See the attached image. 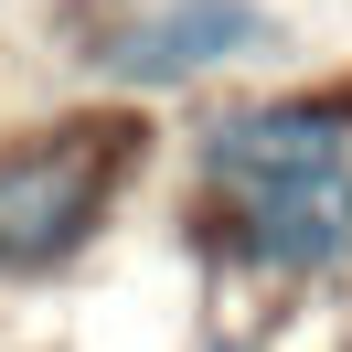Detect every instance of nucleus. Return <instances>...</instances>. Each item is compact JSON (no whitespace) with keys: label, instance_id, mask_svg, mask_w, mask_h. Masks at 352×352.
Returning <instances> with one entry per match:
<instances>
[{"label":"nucleus","instance_id":"1","mask_svg":"<svg viewBox=\"0 0 352 352\" xmlns=\"http://www.w3.org/2000/svg\"><path fill=\"white\" fill-rule=\"evenodd\" d=\"M118 160H129V129H54V139H32V150H11L0 160V267L65 256L96 224Z\"/></svg>","mask_w":352,"mask_h":352},{"label":"nucleus","instance_id":"2","mask_svg":"<svg viewBox=\"0 0 352 352\" xmlns=\"http://www.w3.org/2000/svg\"><path fill=\"white\" fill-rule=\"evenodd\" d=\"M203 171L235 192H299V182H352V129L331 107H256L203 139Z\"/></svg>","mask_w":352,"mask_h":352},{"label":"nucleus","instance_id":"3","mask_svg":"<svg viewBox=\"0 0 352 352\" xmlns=\"http://www.w3.org/2000/svg\"><path fill=\"white\" fill-rule=\"evenodd\" d=\"M256 32H267L256 0H160V11H139V22L107 43V75L171 86V75H203V65H224V54H245Z\"/></svg>","mask_w":352,"mask_h":352},{"label":"nucleus","instance_id":"4","mask_svg":"<svg viewBox=\"0 0 352 352\" xmlns=\"http://www.w3.org/2000/svg\"><path fill=\"white\" fill-rule=\"evenodd\" d=\"M245 245L278 267H320L352 245V182H299V192H245Z\"/></svg>","mask_w":352,"mask_h":352},{"label":"nucleus","instance_id":"5","mask_svg":"<svg viewBox=\"0 0 352 352\" xmlns=\"http://www.w3.org/2000/svg\"><path fill=\"white\" fill-rule=\"evenodd\" d=\"M224 352H245V342H224Z\"/></svg>","mask_w":352,"mask_h":352}]
</instances>
